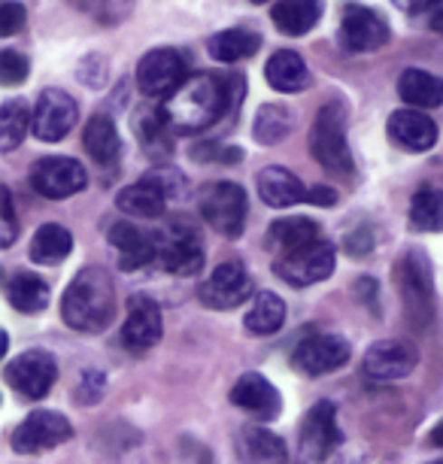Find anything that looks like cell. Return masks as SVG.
Instances as JSON below:
<instances>
[{
  "label": "cell",
  "instance_id": "1",
  "mask_svg": "<svg viewBox=\"0 0 443 464\" xmlns=\"http://www.w3.org/2000/svg\"><path fill=\"white\" fill-rule=\"evenodd\" d=\"M228 107V89L222 80L210 73H195L170 94L161 107L164 128L179 130V134H195V130L210 128Z\"/></svg>",
  "mask_w": 443,
  "mask_h": 464
},
{
  "label": "cell",
  "instance_id": "10",
  "mask_svg": "<svg viewBox=\"0 0 443 464\" xmlns=\"http://www.w3.org/2000/svg\"><path fill=\"white\" fill-rule=\"evenodd\" d=\"M76 119H80V110H76V101L71 94L46 89L40 94L37 107H34V137L43 140V143H58L73 130Z\"/></svg>",
  "mask_w": 443,
  "mask_h": 464
},
{
  "label": "cell",
  "instance_id": "43",
  "mask_svg": "<svg viewBox=\"0 0 443 464\" xmlns=\"http://www.w3.org/2000/svg\"><path fill=\"white\" fill-rule=\"evenodd\" d=\"M307 200L310 204H319V207H332L337 195H334V188H328V186H316V188H310L307 191Z\"/></svg>",
  "mask_w": 443,
  "mask_h": 464
},
{
  "label": "cell",
  "instance_id": "45",
  "mask_svg": "<svg viewBox=\"0 0 443 464\" xmlns=\"http://www.w3.org/2000/svg\"><path fill=\"white\" fill-rule=\"evenodd\" d=\"M429 28L431 31H438V34H443V0H434V4L429 6Z\"/></svg>",
  "mask_w": 443,
  "mask_h": 464
},
{
  "label": "cell",
  "instance_id": "20",
  "mask_svg": "<svg viewBox=\"0 0 443 464\" xmlns=\"http://www.w3.org/2000/svg\"><path fill=\"white\" fill-rule=\"evenodd\" d=\"M416 367V349L404 340H380L364 355V373L371 380H401Z\"/></svg>",
  "mask_w": 443,
  "mask_h": 464
},
{
  "label": "cell",
  "instance_id": "26",
  "mask_svg": "<svg viewBox=\"0 0 443 464\" xmlns=\"http://www.w3.org/2000/svg\"><path fill=\"white\" fill-rule=\"evenodd\" d=\"M398 94H401L404 103H410V110H434L443 103V80L410 67L398 80Z\"/></svg>",
  "mask_w": 443,
  "mask_h": 464
},
{
  "label": "cell",
  "instance_id": "36",
  "mask_svg": "<svg viewBox=\"0 0 443 464\" xmlns=\"http://www.w3.org/2000/svg\"><path fill=\"white\" fill-rule=\"evenodd\" d=\"M289 130H292V112L283 103H265L255 116V125H252V134L265 146L283 143L289 137Z\"/></svg>",
  "mask_w": 443,
  "mask_h": 464
},
{
  "label": "cell",
  "instance_id": "7",
  "mask_svg": "<svg viewBox=\"0 0 443 464\" xmlns=\"http://www.w3.org/2000/svg\"><path fill=\"white\" fill-rule=\"evenodd\" d=\"M4 380L10 382L13 392H19L22 398L40 401L52 392V385L58 380V364L55 358L43 349H31V353H22L19 358H13L4 371Z\"/></svg>",
  "mask_w": 443,
  "mask_h": 464
},
{
  "label": "cell",
  "instance_id": "13",
  "mask_svg": "<svg viewBox=\"0 0 443 464\" xmlns=\"http://www.w3.org/2000/svg\"><path fill=\"white\" fill-rule=\"evenodd\" d=\"M341 440L343 437H341V428H337L334 404L319 401L301 422V452L307 455L310 461H325L334 455Z\"/></svg>",
  "mask_w": 443,
  "mask_h": 464
},
{
  "label": "cell",
  "instance_id": "5",
  "mask_svg": "<svg viewBox=\"0 0 443 464\" xmlns=\"http://www.w3.org/2000/svg\"><path fill=\"white\" fill-rule=\"evenodd\" d=\"M398 285H401V297L410 325L425 328L431 322V301H434L431 267L425 261V252L413 249L401 258V265H398Z\"/></svg>",
  "mask_w": 443,
  "mask_h": 464
},
{
  "label": "cell",
  "instance_id": "42",
  "mask_svg": "<svg viewBox=\"0 0 443 464\" xmlns=\"http://www.w3.org/2000/svg\"><path fill=\"white\" fill-rule=\"evenodd\" d=\"M103 395V373H98V371H89L82 376V382H80V389H76V401L80 404H94Z\"/></svg>",
  "mask_w": 443,
  "mask_h": 464
},
{
  "label": "cell",
  "instance_id": "24",
  "mask_svg": "<svg viewBox=\"0 0 443 464\" xmlns=\"http://www.w3.org/2000/svg\"><path fill=\"white\" fill-rule=\"evenodd\" d=\"M313 240H319V225L303 216L280 218V222L267 227V246L276 252V258L292 256V252L310 246Z\"/></svg>",
  "mask_w": 443,
  "mask_h": 464
},
{
  "label": "cell",
  "instance_id": "33",
  "mask_svg": "<svg viewBox=\"0 0 443 464\" xmlns=\"http://www.w3.org/2000/svg\"><path fill=\"white\" fill-rule=\"evenodd\" d=\"M258 46H262V37H258L255 31L231 28V31L216 34V37L210 40V55L216 61H222V64H234V61L255 55Z\"/></svg>",
  "mask_w": 443,
  "mask_h": 464
},
{
  "label": "cell",
  "instance_id": "28",
  "mask_svg": "<svg viewBox=\"0 0 443 464\" xmlns=\"http://www.w3.org/2000/svg\"><path fill=\"white\" fill-rule=\"evenodd\" d=\"M237 452L246 464H283L285 443L267 428H243L237 437Z\"/></svg>",
  "mask_w": 443,
  "mask_h": 464
},
{
  "label": "cell",
  "instance_id": "6",
  "mask_svg": "<svg viewBox=\"0 0 443 464\" xmlns=\"http://www.w3.org/2000/svg\"><path fill=\"white\" fill-rule=\"evenodd\" d=\"M71 437H73V425L61 413L34 410V413L13 431L10 443H13V450L22 455H40V452L55 450L61 443H67Z\"/></svg>",
  "mask_w": 443,
  "mask_h": 464
},
{
  "label": "cell",
  "instance_id": "14",
  "mask_svg": "<svg viewBox=\"0 0 443 464\" xmlns=\"http://www.w3.org/2000/svg\"><path fill=\"white\" fill-rule=\"evenodd\" d=\"M197 295L210 310H234L252 295V279L240 261H225L213 270V276L201 285Z\"/></svg>",
  "mask_w": 443,
  "mask_h": 464
},
{
  "label": "cell",
  "instance_id": "31",
  "mask_svg": "<svg viewBox=\"0 0 443 464\" xmlns=\"http://www.w3.org/2000/svg\"><path fill=\"white\" fill-rule=\"evenodd\" d=\"M285 322V304L280 295L274 292H258L255 301H252L246 319H243V325H246V331H252V334L265 337V334H276V331L283 328Z\"/></svg>",
  "mask_w": 443,
  "mask_h": 464
},
{
  "label": "cell",
  "instance_id": "37",
  "mask_svg": "<svg viewBox=\"0 0 443 464\" xmlns=\"http://www.w3.org/2000/svg\"><path fill=\"white\" fill-rule=\"evenodd\" d=\"M28 80V58L19 55L13 49L0 52V82L4 85H19Z\"/></svg>",
  "mask_w": 443,
  "mask_h": 464
},
{
  "label": "cell",
  "instance_id": "27",
  "mask_svg": "<svg viewBox=\"0 0 443 464\" xmlns=\"http://www.w3.org/2000/svg\"><path fill=\"white\" fill-rule=\"evenodd\" d=\"M82 143H85V152L91 155V161H98L101 168H112V164L119 161L121 140L110 116H94L89 125H85Z\"/></svg>",
  "mask_w": 443,
  "mask_h": 464
},
{
  "label": "cell",
  "instance_id": "9",
  "mask_svg": "<svg viewBox=\"0 0 443 464\" xmlns=\"http://www.w3.org/2000/svg\"><path fill=\"white\" fill-rule=\"evenodd\" d=\"M276 274H280L285 283L292 285H316L323 283V279L332 276L334 270V246L328 240H313L310 246H303L298 252H292V256L285 258H276Z\"/></svg>",
  "mask_w": 443,
  "mask_h": 464
},
{
  "label": "cell",
  "instance_id": "48",
  "mask_svg": "<svg viewBox=\"0 0 443 464\" xmlns=\"http://www.w3.org/2000/svg\"><path fill=\"white\" fill-rule=\"evenodd\" d=\"M434 464H443V459H440V461H434Z\"/></svg>",
  "mask_w": 443,
  "mask_h": 464
},
{
  "label": "cell",
  "instance_id": "38",
  "mask_svg": "<svg viewBox=\"0 0 443 464\" xmlns=\"http://www.w3.org/2000/svg\"><path fill=\"white\" fill-rule=\"evenodd\" d=\"M192 159L204 161V164H237L243 159L240 149L234 146H219V143H201V146H192Z\"/></svg>",
  "mask_w": 443,
  "mask_h": 464
},
{
  "label": "cell",
  "instance_id": "34",
  "mask_svg": "<svg viewBox=\"0 0 443 464\" xmlns=\"http://www.w3.org/2000/svg\"><path fill=\"white\" fill-rule=\"evenodd\" d=\"M413 231H443V191L425 186L410 200Z\"/></svg>",
  "mask_w": 443,
  "mask_h": 464
},
{
  "label": "cell",
  "instance_id": "47",
  "mask_svg": "<svg viewBox=\"0 0 443 464\" xmlns=\"http://www.w3.org/2000/svg\"><path fill=\"white\" fill-rule=\"evenodd\" d=\"M252 4H267V0H252Z\"/></svg>",
  "mask_w": 443,
  "mask_h": 464
},
{
  "label": "cell",
  "instance_id": "8",
  "mask_svg": "<svg viewBox=\"0 0 443 464\" xmlns=\"http://www.w3.org/2000/svg\"><path fill=\"white\" fill-rule=\"evenodd\" d=\"M186 80V61L177 49H152L137 64V85L146 98H170Z\"/></svg>",
  "mask_w": 443,
  "mask_h": 464
},
{
  "label": "cell",
  "instance_id": "22",
  "mask_svg": "<svg viewBox=\"0 0 443 464\" xmlns=\"http://www.w3.org/2000/svg\"><path fill=\"white\" fill-rule=\"evenodd\" d=\"M255 182H258V198L274 209H285V207H294V204H301V200H307L303 182L285 168H265L258 173Z\"/></svg>",
  "mask_w": 443,
  "mask_h": 464
},
{
  "label": "cell",
  "instance_id": "17",
  "mask_svg": "<svg viewBox=\"0 0 443 464\" xmlns=\"http://www.w3.org/2000/svg\"><path fill=\"white\" fill-rule=\"evenodd\" d=\"M231 404L240 407L243 413L255 419H276L283 410V395L276 392L271 380H265L262 373H243L231 389Z\"/></svg>",
  "mask_w": 443,
  "mask_h": 464
},
{
  "label": "cell",
  "instance_id": "3",
  "mask_svg": "<svg viewBox=\"0 0 443 464\" xmlns=\"http://www.w3.org/2000/svg\"><path fill=\"white\" fill-rule=\"evenodd\" d=\"M310 152L313 159L332 173H352V152L346 143V112L343 103L328 101L323 110L316 112L310 130Z\"/></svg>",
  "mask_w": 443,
  "mask_h": 464
},
{
  "label": "cell",
  "instance_id": "39",
  "mask_svg": "<svg viewBox=\"0 0 443 464\" xmlns=\"http://www.w3.org/2000/svg\"><path fill=\"white\" fill-rule=\"evenodd\" d=\"M149 186H155L161 191L164 198H179L182 195V186H186V179L179 177L177 170H170V168H155V170H149L143 177Z\"/></svg>",
  "mask_w": 443,
  "mask_h": 464
},
{
  "label": "cell",
  "instance_id": "12",
  "mask_svg": "<svg viewBox=\"0 0 443 464\" xmlns=\"http://www.w3.org/2000/svg\"><path fill=\"white\" fill-rule=\"evenodd\" d=\"M350 362V343L337 334H310L292 353V364L303 376H323Z\"/></svg>",
  "mask_w": 443,
  "mask_h": 464
},
{
  "label": "cell",
  "instance_id": "21",
  "mask_svg": "<svg viewBox=\"0 0 443 464\" xmlns=\"http://www.w3.org/2000/svg\"><path fill=\"white\" fill-rule=\"evenodd\" d=\"M389 137L407 152H429L438 143V125L419 110H398L389 116Z\"/></svg>",
  "mask_w": 443,
  "mask_h": 464
},
{
  "label": "cell",
  "instance_id": "41",
  "mask_svg": "<svg viewBox=\"0 0 443 464\" xmlns=\"http://www.w3.org/2000/svg\"><path fill=\"white\" fill-rule=\"evenodd\" d=\"M4 195V231H0V246H13L15 237H19V222H15V207H13V195L10 188L0 191Z\"/></svg>",
  "mask_w": 443,
  "mask_h": 464
},
{
  "label": "cell",
  "instance_id": "16",
  "mask_svg": "<svg viewBox=\"0 0 443 464\" xmlns=\"http://www.w3.org/2000/svg\"><path fill=\"white\" fill-rule=\"evenodd\" d=\"M159 261L168 274L195 276L204 267V246L192 227L177 225L168 231V237L159 240Z\"/></svg>",
  "mask_w": 443,
  "mask_h": 464
},
{
  "label": "cell",
  "instance_id": "2",
  "mask_svg": "<svg viewBox=\"0 0 443 464\" xmlns=\"http://www.w3.org/2000/svg\"><path fill=\"white\" fill-rule=\"evenodd\" d=\"M116 316V288L103 267H85L67 285L61 301V319L73 331L98 334Z\"/></svg>",
  "mask_w": 443,
  "mask_h": 464
},
{
  "label": "cell",
  "instance_id": "25",
  "mask_svg": "<svg viewBox=\"0 0 443 464\" xmlns=\"http://www.w3.org/2000/svg\"><path fill=\"white\" fill-rule=\"evenodd\" d=\"M323 0H276L271 19L285 37H301V34L316 28V22L323 19Z\"/></svg>",
  "mask_w": 443,
  "mask_h": 464
},
{
  "label": "cell",
  "instance_id": "15",
  "mask_svg": "<svg viewBox=\"0 0 443 464\" xmlns=\"http://www.w3.org/2000/svg\"><path fill=\"white\" fill-rule=\"evenodd\" d=\"M161 306L146 295H134L128 301V319L121 328V343L131 353H146L161 340Z\"/></svg>",
  "mask_w": 443,
  "mask_h": 464
},
{
  "label": "cell",
  "instance_id": "44",
  "mask_svg": "<svg viewBox=\"0 0 443 464\" xmlns=\"http://www.w3.org/2000/svg\"><path fill=\"white\" fill-rule=\"evenodd\" d=\"M392 4H395L401 13L416 15V13H429V6L434 4V0H392Z\"/></svg>",
  "mask_w": 443,
  "mask_h": 464
},
{
  "label": "cell",
  "instance_id": "29",
  "mask_svg": "<svg viewBox=\"0 0 443 464\" xmlns=\"http://www.w3.org/2000/svg\"><path fill=\"white\" fill-rule=\"evenodd\" d=\"M73 252V234L67 231L64 225H43L37 234H34L31 243V261L37 265H58Z\"/></svg>",
  "mask_w": 443,
  "mask_h": 464
},
{
  "label": "cell",
  "instance_id": "46",
  "mask_svg": "<svg viewBox=\"0 0 443 464\" xmlns=\"http://www.w3.org/2000/svg\"><path fill=\"white\" fill-rule=\"evenodd\" d=\"M431 443H434V446H443V422H440L438 428H434V434H431Z\"/></svg>",
  "mask_w": 443,
  "mask_h": 464
},
{
  "label": "cell",
  "instance_id": "30",
  "mask_svg": "<svg viewBox=\"0 0 443 464\" xmlns=\"http://www.w3.org/2000/svg\"><path fill=\"white\" fill-rule=\"evenodd\" d=\"M116 207L121 213L137 216V218H159L164 213V207H168V198L155 186H149L146 179H140V182H134V186L119 191Z\"/></svg>",
  "mask_w": 443,
  "mask_h": 464
},
{
  "label": "cell",
  "instance_id": "4",
  "mask_svg": "<svg viewBox=\"0 0 443 464\" xmlns=\"http://www.w3.org/2000/svg\"><path fill=\"white\" fill-rule=\"evenodd\" d=\"M197 209L222 237H240L246 227V191L237 182H210L197 195Z\"/></svg>",
  "mask_w": 443,
  "mask_h": 464
},
{
  "label": "cell",
  "instance_id": "11",
  "mask_svg": "<svg viewBox=\"0 0 443 464\" xmlns=\"http://www.w3.org/2000/svg\"><path fill=\"white\" fill-rule=\"evenodd\" d=\"M85 168L80 161L64 159V155H55V159H43L34 164L31 170V186L37 195L49 198V200H61V198H71L76 191L85 188Z\"/></svg>",
  "mask_w": 443,
  "mask_h": 464
},
{
  "label": "cell",
  "instance_id": "19",
  "mask_svg": "<svg viewBox=\"0 0 443 464\" xmlns=\"http://www.w3.org/2000/svg\"><path fill=\"white\" fill-rule=\"evenodd\" d=\"M343 43L352 52H377L389 43V24L361 4L343 10Z\"/></svg>",
  "mask_w": 443,
  "mask_h": 464
},
{
  "label": "cell",
  "instance_id": "18",
  "mask_svg": "<svg viewBox=\"0 0 443 464\" xmlns=\"http://www.w3.org/2000/svg\"><path fill=\"white\" fill-rule=\"evenodd\" d=\"M110 246L116 249L119 267L128 270V274L159 258V237L140 231V227L131 222H116L110 227Z\"/></svg>",
  "mask_w": 443,
  "mask_h": 464
},
{
  "label": "cell",
  "instance_id": "40",
  "mask_svg": "<svg viewBox=\"0 0 443 464\" xmlns=\"http://www.w3.org/2000/svg\"><path fill=\"white\" fill-rule=\"evenodd\" d=\"M24 19H28V15H24V6L6 0V4L0 6V34H4V37H13L15 31L24 28Z\"/></svg>",
  "mask_w": 443,
  "mask_h": 464
},
{
  "label": "cell",
  "instance_id": "23",
  "mask_svg": "<svg viewBox=\"0 0 443 464\" xmlns=\"http://www.w3.org/2000/svg\"><path fill=\"white\" fill-rule=\"evenodd\" d=\"M265 80L271 89L283 94H298L310 85V70L303 64V58L292 49H280L267 58L265 67Z\"/></svg>",
  "mask_w": 443,
  "mask_h": 464
},
{
  "label": "cell",
  "instance_id": "35",
  "mask_svg": "<svg viewBox=\"0 0 443 464\" xmlns=\"http://www.w3.org/2000/svg\"><path fill=\"white\" fill-rule=\"evenodd\" d=\"M28 125H34L28 103L22 98L6 101L4 107H0V149H4V152H13V149L24 140Z\"/></svg>",
  "mask_w": 443,
  "mask_h": 464
},
{
  "label": "cell",
  "instance_id": "32",
  "mask_svg": "<svg viewBox=\"0 0 443 464\" xmlns=\"http://www.w3.org/2000/svg\"><path fill=\"white\" fill-rule=\"evenodd\" d=\"M6 301H10L19 313L37 316L49 306V285L34 274H15L6 285Z\"/></svg>",
  "mask_w": 443,
  "mask_h": 464
}]
</instances>
